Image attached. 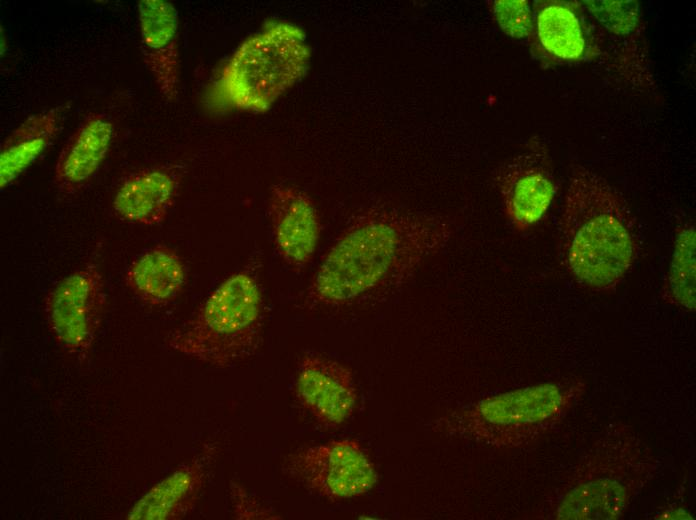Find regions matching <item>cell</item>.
<instances>
[{
	"label": "cell",
	"mask_w": 696,
	"mask_h": 520,
	"mask_svg": "<svg viewBox=\"0 0 696 520\" xmlns=\"http://www.w3.org/2000/svg\"><path fill=\"white\" fill-rule=\"evenodd\" d=\"M124 279L127 287L141 301L151 306H163L182 291L186 283V270L173 248L157 244L133 260Z\"/></svg>",
	"instance_id": "cell-17"
},
{
	"label": "cell",
	"mask_w": 696,
	"mask_h": 520,
	"mask_svg": "<svg viewBox=\"0 0 696 520\" xmlns=\"http://www.w3.org/2000/svg\"><path fill=\"white\" fill-rule=\"evenodd\" d=\"M138 19L143 60L160 94L167 101H174L179 93L181 69L177 9L166 0H141Z\"/></svg>",
	"instance_id": "cell-12"
},
{
	"label": "cell",
	"mask_w": 696,
	"mask_h": 520,
	"mask_svg": "<svg viewBox=\"0 0 696 520\" xmlns=\"http://www.w3.org/2000/svg\"><path fill=\"white\" fill-rule=\"evenodd\" d=\"M562 265L580 286L613 291L640 250L636 218L623 195L595 171L575 166L559 219Z\"/></svg>",
	"instance_id": "cell-2"
},
{
	"label": "cell",
	"mask_w": 696,
	"mask_h": 520,
	"mask_svg": "<svg viewBox=\"0 0 696 520\" xmlns=\"http://www.w3.org/2000/svg\"><path fill=\"white\" fill-rule=\"evenodd\" d=\"M296 390L303 406L326 426L342 424L355 408L357 393L352 371L320 355L303 357Z\"/></svg>",
	"instance_id": "cell-13"
},
{
	"label": "cell",
	"mask_w": 696,
	"mask_h": 520,
	"mask_svg": "<svg viewBox=\"0 0 696 520\" xmlns=\"http://www.w3.org/2000/svg\"><path fill=\"white\" fill-rule=\"evenodd\" d=\"M695 268V229L694 225L685 224L676 232L672 259L660 291L665 303L695 312Z\"/></svg>",
	"instance_id": "cell-19"
},
{
	"label": "cell",
	"mask_w": 696,
	"mask_h": 520,
	"mask_svg": "<svg viewBox=\"0 0 696 520\" xmlns=\"http://www.w3.org/2000/svg\"><path fill=\"white\" fill-rule=\"evenodd\" d=\"M180 177L170 167L146 168L128 175L120 184L113 210L121 220L140 225L162 223L174 206Z\"/></svg>",
	"instance_id": "cell-15"
},
{
	"label": "cell",
	"mask_w": 696,
	"mask_h": 520,
	"mask_svg": "<svg viewBox=\"0 0 696 520\" xmlns=\"http://www.w3.org/2000/svg\"><path fill=\"white\" fill-rule=\"evenodd\" d=\"M489 10L501 30L510 37L528 38L532 24V4L527 0L488 1Z\"/></svg>",
	"instance_id": "cell-20"
},
{
	"label": "cell",
	"mask_w": 696,
	"mask_h": 520,
	"mask_svg": "<svg viewBox=\"0 0 696 520\" xmlns=\"http://www.w3.org/2000/svg\"><path fill=\"white\" fill-rule=\"evenodd\" d=\"M579 1L536 0L528 43L544 67L592 60L600 54L593 26Z\"/></svg>",
	"instance_id": "cell-10"
},
{
	"label": "cell",
	"mask_w": 696,
	"mask_h": 520,
	"mask_svg": "<svg viewBox=\"0 0 696 520\" xmlns=\"http://www.w3.org/2000/svg\"><path fill=\"white\" fill-rule=\"evenodd\" d=\"M659 469V459L631 425L622 421L610 423L543 502L538 517L623 518Z\"/></svg>",
	"instance_id": "cell-3"
},
{
	"label": "cell",
	"mask_w": 696,
	"mask_h": 520,
	"mask_svg": "<svg viewBox=\"0 0 696 520\" xmlns=\"http://www.w3.org/2000/svg\"><path fill=\"white\" fill-rule=\"evenodd\" d=\"M207 457H196L151 487L129 510V520H173L186 516L204 484Z\"/></svg>",
	"instance_id": "cell-16"
},
{
	"label": "cell",
	"mask_w": 696,
	"mask_h": 520,
	"mask_svg": "<svg viewBox=\"0 0 696 520\" xmlns=\"http://www.w3.org/2000/svg\"><path fill=\"white\" fill-rule=\"evenodd\" d=\"M234 515L237 519H277L278 516L261 505L237 483L231 484Z\"/></svg>",
	"instance_id": "cell-21"
},
{
	"label": "cell",
	"mask_w": 696,
	"mask_h": 520,
	"mask_svg": "<svg viewBox=\"0 0 696 520\" xmlns=\"http://www.w3.org/2000/svg\"><path fill=\"white\" fill-rule=\"evenodd\" d=\"M263 299L256 275L241 269L225 278L198 310L165 339L167 346L215 367L256 352L263 333Z\"/></svg>",
	"instance_id": "cell-5"
},
{
	"label": "cell",
	"mask_w": 696,
	"mask_h": 520,
	"mask_svg": "<svg viewBox=\"0 0 696 520\" xmlns=\"http://www.w3.org/2000/svg\"><path fill=\"white\" fill-rule=\"evenodd\" d=\"M114 134L112 121L102 113H90L77 126L60 151L53 182L61 194L79 192L103 163Z\"/></svg>",
	"instance_id": "cell-14"
},
{
	"label": "cell",
	"mask_w": 696,
	"mask_h": 520,
	"mask_svg": "<svg viewBox=\"0 0 696 520\" xmlns=\"http://www.w3.org/2000/svg\"><path fill=\"white\" fill-rule=\"evenodd\" d=\"M105 282L89 263L59 280L45 295L44 317L55 342L69 355L91 352L107 303Z\"/></svg>",
	"instance_id": "cell-7"
},
{
	"label": "cell",
	"mask_w": 696,
	"mask_h": 520,
	"mask_svg": "<svg viewBox=\"0 0 696 520\" xmlns=\"http://www.w3.org/2000/svg\"><path fill=\"white\" fill-rule=\"evenodd\" d=\"M288 468L308 488L330 500L363 495L378 481L374 464L353 439L302 449L291 457Z\"/></svg>",
	"instance_id": "cell-9"
},
{
	"label": "cell",
	"mask_w": 696,
	"mask_h": 520,
	"mask_svg": "<svg viewBox=\"0 0 696 520\" xmlns=\"http://www.w3.org/2000/svg\"><path fill=\"white\" fill-rule=\"evenodd\" d=\"M311 49L304 31L269 20L246 38L223 65L215 94L229 108L264 113L306 74Z\"/></svg>",
	"instance_id": "cell-6"
},
{
	"label": "cell",
	"mask_w": 696,
	"mask_h": 520,
	"mask_svg": "<svg viewBox=\"0 0 696 520\" xmlns=\"http://www.w3.org/2000/svg\"><path fill=\"white\" fill-rule=\"evenodd\" d=\"M267 213L275 248L293 270L301 271L316 251L321 223L307 193L290 185L270 188Z\"/></svg>",
	"instance_id": "cell-11"
},
{
	"label": "cell",
	"mask_w": 696,
	"mask_h": 520,
	"mask_svg": "<svg viewBox=\"0 0 696 520\" xmlns=\"http://www.w3.org/2000/svg\"><path fill=\"white\" fill-rule=\"evenodd\" d=\"M586 389L580 377L514 389L444 415L434 429L499 449L527 447L554 431Z\"/></svg>",
	"instance_id": "cell-4"
},
{
	"label": "cell",
	"mask_w": 696,
	"mask_h": 520,
	"mask_svg": "<svg viewBox=\"0 0 696 520\" xmlns=\"http://www.w3.org/2000/svg\"><path fill=\"white\" fill-rule=\"evenodd\" d=\"M454 226L445 216L374 207L357 214L322 258L308 302L337 307L407 283L442 250Z\"/></svg>",
	"instance_id": "cell-1"
},
{
	"label": "cell",
	"mask_w": 696,
	"mask_h": 520,
	"mask_svg": "<svg viewBox=\"0 0 696 520\" xmlns=\"http://www.w3.org/2000/svg\"><path fill=\"white\" fill-rule=\"evenodd\" d=\"M65 107L57 106L29 116L2 142L0 186L2 189L20 176L61 131Z\"/></svg>",
	"instance_id": "cell-18"
},
{
	"label": "cell",
	"mask_w": 696,
	"mask_h": 520,
	"mask_svg": "<svg viewBox=\"0 0 696 520\" xmlns=\"http://www.w3.org/2000/svg\"><path fill=\"white\" fill-rule=\"evenodd\" d=\"M504 213L518 232L539 223L556 193V178L548 146L538 137L502 162L493 172Z\"/></svg>",
	"instance_id": "cell-8"
}]
</instances>
